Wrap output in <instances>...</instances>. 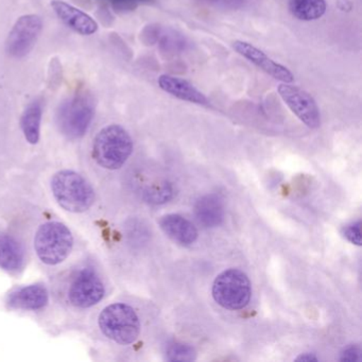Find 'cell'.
<instances>
[{"label": "cell", "mask_w": 362, "mask_h": 362, "mask_svg": "<svg viewBox=\"0 0 362 362\" xmlns=\"http://www.w3.org/2000/svg\"><path fill=\"white\" fill-rule=\"evenodd\" d=\"M133 141L130 134L118 124L105 127L95 137L93 156L103 168L116 170L130 158Z\"/></svg>", "instance_id": "cell-1"}, {"label": "cell", "mask_w": 362, "mask_h": 362, "mask_svg": "<svg viewBox=\"0 0 362 362\" xmlns=\"http://www.w3.org/2000/svg\"><path fill=\"white\" fill-rule=\"evenodd\" d=\"M95 114L94 98L86 90H80L65 99L57 112V124L69 139H80L90 128Z\"/></svg>", "instance_id": "cell-2"}, {"label": "cell", "mask_w": 362, "mask_h": 362, "mask_svg": "<svg viewBox=\"0 0 362 362\" xmlns=\"http://www.w3.org/2000/svg\"><path fill=\"white\" fill-rule=\"evenodd\" d=\"M52 189L59 204L71 213L88 211L95 201L92 186L74 171H60L54 175Z\"/></svg>", "instance_id": "cell-3"}, {"label": "cell", "mask_w": 362, "mask_h": 362, "mask_svg": "<svg viewBox=\"0 0 362 362\" xmlns=\"http://www.w3.org/2000/svg\"><path fill=\"white\" fill-rule=\"evenodd\" d=\"M99 327L107 338L118 344L135 342L141 332V322L134 309L124 303H115L99 315Z\"/></svg>", "instance_id": "cell-4"}, {"label": "cell", "mask_w": 362, "mask_h": 362, "mask_svg": "<svg viewBox=\"0 0 362 362\" xmlns=\"http://www.w3.org/2000/svg\"><path fill=\"white\" fill-rule=\"evenodd\" d=\"M74 238L71 230L59 222H47L37 230L35 247L40 259L54 266L66 259L73 249Z\"/></svg>", "instance_id": "cell-5"}, {"label": "cell", "mask_w": 362, "mask_h": 362, "mask_svg": "<svg viewBox=\"0 0 362 362\" xmlns=\"http://www.w3.org/2000/svg\"><path fill=\"white\" fill-rule=\"evenodd\" d=\"M251 293L249 279L238 269L224 271L214 281V300L228 310L245 308L251 300Z\"/></svg>", "instance_id": "cell-6"}, {"label": "cell", "mask_w": 362, "mask_h": 362, "mask_svg": "<svg viewBox=\"0 0 362 362\" xmlns=\"http://www.w3.org/2000/svg\"><path fill=\"white\" fill-rule=\"evenodd\" d=\"M105 294V284L92 268H83L76 272L67 289L69 303L78 308L94 306L103 300Z\"/></svg>", "instance_id": "cell-7"}, {"label": "cell", "mask_w": 362, "mask_h": 362, "mask_svg": "<svg viewBox=\"0 0 362 362\" xmlns=\"http://www.w3.org/2000/svg\"><path fill=\"white\" fill-rule=\"evenodd\" d=\"M42 29L43 22L37 14H28L18 18L6 41L7 54L13 58H24L35 47Z\"/></svg>", "instance_id": "cell-8"}, {"label": "cell", "mask_w": 362, "mask_h": 362, "mask_svg": "<svg viewBox=\"0 0 362 362\" xmlns=\"http://www.w3.org/2000/svg\"><path fill=\"white\" fill-rule=\"evenodd\" d=\"M277 92L292 113L305 126L310 129L319 128L321 124L319 107L308 92L290 83L279 84Z\"/></svg>", "instance_id": "cell-9"}, {"label": "cell", "mask_w": 362, "mask_h": 362, "mask_svg": "<svg viewBox=\"0 0 362 362\" xmlns=\"http://www.w3.org/2000/svg\"><path fill=\"white\" fill-rule=\"evenodd\" d=\"M233 47L240 56L253 63L258 69H262L275 80H279L281 83L293 82V75L287 67L275 62L274 60L269 58L264 52L258 49L252 44L247 43V42L235 41L233 43Z\"/></svg>", "instance_id": "cell-10"}, {"label": "cell", "mask_w": 362, "mask_h": 362, "mask_svg": "<svg viewBox=\"0 0 362 362\" xmlns=\"http://www.w3.org/2000/svg\"><path fill=\"white\" fill-rule=\"evenodd\" d=\"M52 7L63 24L82 35H92L98 31V24L88 14L63 0H52Z\"/></svg>", "instance_id": "cell-11"}, {"label": "cell", "mask_w": 362, "mask_h": 362, "mask_svg": "<svg viewBox=\"0 0 362 362\" xmlns=\"http://www.w3.org/2000/svg\"><path fill=\"white\" fill-rule=\"evenodd\" d=\"M158 86L167 94L190 103L200 105H209V99L192 83L173 76L162 75L158 80Z\"/></svg>", "instance_id": "cell-12"}, {"label": "cell", "mask_w": 362, "mask_h": 362, "mask_svg": "<svg viewBox=\"0 0 362 362\" xmlns=\"http://www.w3.org/2000/svg\"><path fill=\"white\" fill-rule=\"evenodd\" d=\"M160 226L165 234L182 245H190L198 238L196 226L180 215L171 214L160 218Z\"/></svg>", "instance_id": "cell-13"}, {"label": "cell", "mask_w": 362, "mask_h": 362, "mask_svg": "<svg viewBox=\"0 0 362 362\" xmlns=\"http://www.w3.org/2000/svg\"><path fill=\"white\" fill-rule=\"evenodd\" d=\"M8 303L13 308L39 310L47 305L48 291L42 285L27 286L11 293Z\"/></svg>", "instance_id": "cell-14"}, {"label": "cell", "mask_w": 362, "mask_h": 362, "mask_svg": "<svg viewBox=\"0 0 362 362\" xmlns=\"http://www.w3.org/2000/svg\"><path fill=\"white\" fill-rule=\"evenodd\" d=\"M197 219L205 228H216L224 219V204L218 194H206L197 201L194 206Z\"/></svg>", "instance_id": "cell-15"}, {"label": "cell", "mask_w": 362, "mask_h": 362, "mask_svg": "<svg viewBox=\"0 0 362 362\" xmlns=\"http://www.w3.org/2000/svg\"><path fill=\"white\" fill-rule=\"evenodd\" d=\"M24 250L14 237L0 235V267L16 272L24 266Z\"/></svg>", "instance_id": "cell-16"}, {"label": "cell", "mask_w": 362, "mask_h": 362, "mask_svg": "<svg viewBox=\"0 0 362 362\" xmlns=\"http://www.w3.org/2000/svg\"><path fill=\"white\" fill-rule=\"evenodd\" d=\"M43 115V105L40 100H33L25 109L21 119L23 133L25 139L31 145L39 143L41 136V122Z\"/></svg>", "instance_id": "cell-17"}, {"label": "cell", "mask_w": 362, "mask_h": 362, "mask_svg": "<svg viewBox=\"0 0 362 362\" xmlns=\"http://www.w3.org/2000/svg\"><path fill=\"white\" fill-rule=\"evenodd\" d=\"M289 11L294 18L303 22L321 18L326 12L325 0H290Z\"/></svg>", "instance_id": "cell-18"}, {"label": "cell", "mask_w": 362, "mask_h": 362, "mask_svg": "<svg viewBox=\"0 0 362 362\" xmlns=\"http://www.w3.org/2000/svg\"><path fill=\"white\" fill-rule=\"evenodd\" d=\"M173 190L168 183H158L149 186L144 192V197L147 202L153 203V204H160V203L168 202L173 197Z\"/></svg>", "instance_id": "cell-19"}, {"label": "cell", "mask_w": 362, "mask_h": 362, "mask_svg": "<svg viewBox=\"0 0 362 362\" xmlns=\"http://www.w3.org/2000/svg\"><path fill=\"white\" fill-rule=\"evenodd\" d=\"M167 359L169 361L189 362L196 359L194 347L184 343H173L167 349Z\"/></svg>", "instance_id": "cell-20"}, {"label": "cell", "mask_w": 362, "mask_h": 362, "mask_svg": "<svg viewBox=\"0 0 362 362\" xmlns=\"http://www.w3.org/2000/svg\"><path fill=\"white\" fill-rule=\"evenodd\" d=\"M342 235L349 243L356 245H361V222L358 221L356 223L349 224L342 228Z\"/></svg>", "instance_id": "cell-21"}, {"label": "cell", "mask_w": 362, "mask_h": 362, "mask_svg": "<svg viewBox=\"0 0 362 362\" xmlns=\"http://www.w3.org/2000/svg\"><path fill=\"white\" fill-rule=\"evenodd\" d=\"M360 351L359 347L357 346H351L347 347L344 351L341 354V361H360Z\"/></svg>", "instance_id": "cell-22"}, {"label": "cell", "mask_w": 362, "mask_h": 362, "mask_svg": "<svg viewBox=\"0 0 362 362\" xmlns=\"http://www.w3.org/2000/svg\"><path fill=\"white\" fill-rule=\"evenodd\" d=\"M296 361H300V362H311V361H317V358L315 357L313 354H302V355L298 356V358H296Z\"/></svg>", "instance_id": "cell-23"}]
</instances>
